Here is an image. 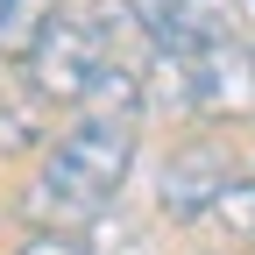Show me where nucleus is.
<instances>
[{
  "mask_svg": "<svg viewBox=\"0 0 255 255\" xmlns=\"http://www.w3.org/2000/svg\"><path fill=\"white\" fill-rule=\"evenodd\" d=\"M14 255H92V241L85 234H28Z\"/></svg>",
  "mask_w": 255,
  "mask_h": 255,
  "instance_id": "1a4fd4ad",
  "label": "nucleus"
},
{
  "mask_svg": "<svg viewBox=\"0 0 255 255\" xmlns=\"http://www.w3.org/2000/svg\"><path fill=\"white\" fill-rule=\"evenodd\" d=\"M107 64H114V50L100 36V21H92V14H57V28L43 36V50L28 57V92H36V100L85 107Z\"/></svg>",
  "mask_w": 255,
  "mask_h": 255,
  "instance_id": "f03ea898",
  "label": "nucleus"
},
{
  "mask_svg": "<svg viewBox=\"0 0 255 255\" xmlns=\"http://www.w3.org/2000/svg\"><path fill=\"white\" fill-rule=\"evenodd\" d=\"M149 21H156V43H177V50H206V43H227L234 21L248 0H142Z\"/></svg>",
  "mask_w": 255,
  "mask_h": 255,
  "instance_id": "39448f33",
  "label": "nucleus"
},
{
  "mask_svg": "<svg viewBox=\"0 0 255 255\" xmlns=\"http://www.w3.org/2000/svg\"><path fill=\"white\" fill-rule=\"evenodd\" d=\"M128 170H135V128L107 121V114H85L78 128H64L50 142L43 177L21 191V220L36 234H78L85 220H100L114 206Z\"/></svg>",
  "mask_w": 255,
  "mask_h": 255,
  "instance_id": "f257e3e1",
  "label": "nucleus"
},
{
  "mask_svg": "<svg viewBox=\"0 0 255 255\" xmlns=\"http://www.w3.org/2000/svg\"><path fill=\"white\" fill-rule=\"evenodd\" d=\"M234 184V170H227V156L220 149H184L177 163L163 170V213L177 220V227H191V220H213V206H220V191Z\"/></svg>",
  "mask_w": 255,
  "mask_h": 255,
  "instance_id": "20e7f679",
  "label": "nucleus"
},
{
  "mask_svg": "<svg viewBox=\"0 0 255 255\" xmlns=\"http://www.w3.org/2000/svg\"><path fill=\"white\" fill-rule=\"evenodd\" d=\"M248 7H255V0H248Z\"/></svg>",
  "mask_w": 255,
  "mask_h": 255,
  "instance_id": "9b49d317",
  "label": "nucleus"
},
{
  "mask_svg": "<svg viewBox=\"0 0 255 255\" xmlns=\"http://www.w3.org/2000/svg\"><path fill=\"white\" fill-rule=\"evenodd\" d=\"M0 7H7V0H0Z\"/></svg>",
  "mask_w": 255,
  "mask_h": 255,
  "instance_id": "9d476101",
  "label": "nucleus"
},
{
  "mask_svg": "<svg viewBox=\"0 0 255 255\" xmlns=\"http://www.w3.org/2000/svg\"><path fill=\"white\" fill-rule=\"evenodd\" d=\"M213 220L227 227L241 248H255V177H234L227 191H220V206H213Z\"/></svg>",
  "mask_w": 255,
  "mask_h": 255,
  "instance_id": "6e6552de",
  "label": "nucleus"
},
{
  "mask_svg": "<svg viewBox=\"0 0 255 255\" xmlns=\"http://www.w3.org/2000/svg\"><path fill=\"white\" fill-rule=\"evenodd\" d=\"M199 114L213 121H241L255 114V50L248 43H206L199 50Z\"/></svg>",
  "mask_w": 255,
  "mask_h": 255,
  "instance_id": "7ed1b4c3",
  "label": "nucleus"
},
{
  "mask_svg": "<svg viewBox=\"0 0 255 255\" xmlns=\"http://www.w3.org/2000/svg\"><path fill=\"white\" fill-rule=\"evenodd\" d=\"M50 28H57V0H7V7H0V57L28 64Z\"/></svg>",
  "mask_w": 255,
  "mask_h": 255,
  "instance_id": "423d86ee",
  "label": "nucleus"
},
{
  "mask_svg": "<svg viewBox=\"0 0 255 255\" xmlns=\"http://www.w3.org/2000/svg\"><path fill=\"white\" fill-rule=\"evenodd\" d=\"M43 107H50V100H36V92L0 107V156H28V149L50 135V128H43Z\"/></svg>",
  "mask_w": 255,
  "mask_h": 255,
  "instance_id": "0eeeda50",
  "label": "nucleus"
}]
</instances>
